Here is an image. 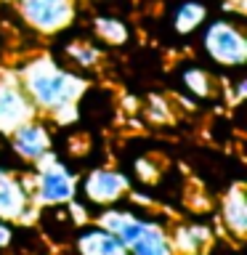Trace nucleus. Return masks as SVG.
Listing matches in <instances>:
<instances>
[{
    "label": "nucleus",
    "mask_w": 247,
    "mask_h": 255,
    "mask_svg": "<svg viewBox=\"0 0 247 255\" xmlns=\"http://www.w3.org/2000/svg\"><path fill=\"white\" fill-rule=\"evenodd\" d=\"M91 32L96 43H104L112 48H120L130 40V27L117 13H96L91 19Z\"/></svg>",
    "instance_id": "nucleus-14"
},
{
    "label": "nucleus",
    "mask_w": 247,
    "mask_h": 255,
    "mask_svg": "<svg viewBox=\"0 0 247 255\" xmlns=\"http://www.w3.org/2000/svg\"><path fill=\"white\" fill-rule=\"evenodd\" d=\"M221 215H223V226L229 229V234L234 239H242L245 229H247V205H245L242 186H234L226 194L223 207H221Z\"/></svg>",
    "instance_id": "nucleus-15"
},
{
    "label": "nucleus",
    "mask_w": 247,
    "mask_h": 255,
    "mask_svg": "<svg viewBox=\"0 0 247 255\" xmlns=\"http://www.w3.org/2000/svg\"><path fill=\"white\" fill-rule=\"evenodd\" d=\"M178 83L194 99H215L218 96V80L210 69H205L199 61H183L178 69Z\"/></svg>",
    "instance_id": "nucleus-13"
},
{
    "label": "nucleus",
    "mask_w": 247,
    "mask_h": 255,
    "mask_svg": "<svg viewBox=\"0 0 247 255\" xmlns=\"http://www.w3.org/2000/svg\"><path fill=\"white\" fill-rule=\"evenodd\" d=\"M207 19H210V5L205 0H178L170 11V29L178 37H189L202 29Z\"/></svg>",
    "instance_id": "nucleus-12"
},
{
    "label": "nucleus",
    "mask_w": 247,
    "mask_h": 255,
    "mask_svg": "<svg viewBox=\"0 0 247 255\" xmlns=\"http://www.w3.org/2000/svg\"><path fill=\"white\" fill-rule=\"evenodd\" d=\"M167 239H170L173 253L178 250L183 255H197L207 242H210V229L194 226V223H181V226L173 229V234H167Z\"/></svg>",
    "instance_id": "nucleus-16"
},
{
    "label": "nucleus",
    "mask_w": 247,
    "mask_h": 255,
    "mask_svg": "<svg viewBox=\"0 0 247 255\" xmlns=\"http://www.w3.org/2000/svg\"><path fill=\"white\" fill-rule=\"evenodd\" d=\"M96 223L109 229L123 242L127 255H173L170 239L154 221L135 218L133 213L123 210H107L99 215Z\"/></svg>",
    "instance_id": "nucleus-3"
},
{
    "label": "nucleus",
    "mask_w": 247,
    "mask_h": 255,
    "mask_svg": "<svg viewBox=\"0 0 247 255\" xmlns=\"http://www.w3.org/2000/svg\"><path fill=\"white\" fill-rule=\"evenodd\" d=\"M101 48L93 37L88 35H77V37H69V40H61L59 51H56V61L64 64L67 69L72 72H88V69H96L101 61Z\"/></svg>",
    "instance_id": "nucleus-9"
},
{
    "label": "nucleus",
    "mask_w": 247,
    "mask_h": 255,
    "mask_svg": "<svg viewBox=\"0 0 247 255\" xmlns=\"http://www.w3.org/2000/svg\"><path fill=\"white\" fill-rule=\"evenodd\" d=\"M11 239H13V229L8 226V221L0 218V247H8V245H11Z\"/></svg>",
    "instance_id": "nucleus-17"
},
{
    "label": "nucleus",
    "mask_w": 247,
    "mask_h": 255,
    "mask_svg": "<svg viewBox=\"0 0 247 255\" xmlns=\"http://www.w3.org/2000/svg\"><path fill=\"white\" fill-rule=\"evenodd\" d=\"M40 167L27 183L32 199L43 205H64L69 199H75V175L69 173V167H64L59 159L53 157V151L37 162Z\"/></svg>",
    "instance_id": "nucleus-5"
},
{
    "label": "nucleus",
    "mask_w": 247,
    "mask_h": 255,
    "mask_svg": "<svg viewBox=\"0 0 247 255\" xmlns=\"http://www.w3.org/2000/svg\"><path fill=\"white\" fill-rule=\"evenodd\" d=\"M0 3H13V0H0Z\"/></svg>",
    "instance_id": "nucleus-18"
},
{
    "label": "nucleus",
    "mask_w": 247,
    "mask_h": 255,
    "mask_svg": "<svg viewBox=\"0 0 247 255\" xmlns=\"http://www.w3.org/2000/svg\"><path fill=\"white\" fill-rule=\"evenodd\" d=\"M32 117H37V109L19 85L13 69H0V135L11 133Z\"/></svg>",
    "instance_id": "nucleus-7"
},
{
    "label": "nucleus",
    "mask_w": 247,
    "mask_h": 255,
    "mask_svg": "<svg viewBox=\"0 0 247 255\" xmlns=\"http://www.w3.org/2000/svg\"><path fill=\"white\" fill-rule=\"evenodd\" d=\"M13 5L19 21L40 37H59L77 16V0H13Z\"/></svg>",
    "instance_id": "nucleus-4"
},
{
    "label": "nucleus",
    "mask_w": 247,
    "mask_h": 255,
    "mask_svg": "<svg viewBox=\"0 0 247 255\" xmlns=\"http://www.w3.org/2000/svg\"><path fill=\"white\" fill-rule=\"evenodd\" d=\"M19 85L29 101L35 104L40 117H59L61 112H69L85 91L83 75L67 69L53 56H29L13 69Z\"/></svg>",
    "instance_id": "nucleus-1"
},
{
    "label": "nucleus",
    "mask_w": 247,
    "mask_h": 255,
    "mask_svg": "<svg viewBox=\"0 0 247 255\" xmlns=\"http://www.w3.org/2000/svg\"><path fill=\"white\" fill-rule=\"evenodd\" d=\"M127 191H130V181L115 167H93L83 178V197L93 205H115Z\"/></svg>",
    "instance_id": "nucleus-8"
},
{
    "label": "nucleus",
    "mask_w": 247,
    "mask_h": 255,
    "mask_svg": "<svg viewBox=\"0 0 247 255\" xmlns=\"http://www.w3.org/2000/svg\"><path fill=\"white\" fill-rule=\"evenodd\" d=\"M32 205V194L27 181L16 178L0 167V218L3 221H24Z\"/></svg>",
    "instance_id": "nucleus-10"
},
{
    "label": "nucleus",
    "mask_w": 247,
    "mask_h": 255,
    "mask_svg": "<svg viewBox=\"0 0 247 255\" xmlns=\"http://www.w3.org/2000/svg\"><path fill=\"white\" fill-rule=\"evenodd\" d=\"M5 138H8V149L16 157L24 159V162H35V165L43 157L51 154V146H53L51 123L40 115L27 120V123H21L19 128H13L11 133H5Z\"/></svg>",
    "instance_id": "nucleus-6"
},
{
    "label": "nucleus",
    "mask_w": 247,
    "mask_h": 255,
    "mask_svg": "<svg viewBox=\"0 0 247 255\" xmlns=\"http://www.w3.org/2000/svg\"><path fill=\"white\" fill-rule=\"evenodd\" d=\"M199 48L207 61L223 69H242L247 61V35L239 16L207 19L199 29Z\"/></svg>",
    "instance_id": "nucleus-2"
},
{
    "label": "nucleus",
    "mask_w": 247,
    "mask_h": 255,
    "mask_svg": "<svg viewBox=\"0 0 247 255\" xmlns=\"http://www.w3.org/2000/svg\"><path fill=\"white\" fill-rule=\"evenodd\" d=\"M75 250L80 255H127L123 242L109 229H104L101 223L80 226L77 237H75Z\"/></svg>",
    "instance_id": "nucleus-11"
}]
</instances>
